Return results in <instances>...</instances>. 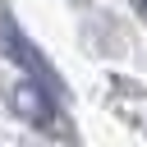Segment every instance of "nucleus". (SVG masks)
Returning <instances> with one entry per match:
<instances>
[{"label":"nucleus","mask_w":147,"mask_h":147,"mask_svg":"<svg viewBox=\"0 0 147 147\" xmlns=\"http://www.w3.org/2000/svg\"><path fill=\"white\" fill-rule=\"evenodd\" d=\"M14 106H18V115H23L28 124H37V129H51V124H55V101H51L41 87H32V83H23V87L14 92Z\"/></svg>","instance_id":"obj_1"}]
</instances>
